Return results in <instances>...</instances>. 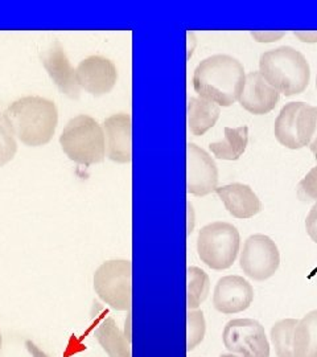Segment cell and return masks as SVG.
<instances>
[{"label":"cell","instance_id":"obj_19","mask_svg":"<svg viewBox=\"0 0 317 357\" xmlns=\"http://www.w3.org/2000/svg\"><path fill=\"white\" fill-rule=\"evenodd\" d=\"M293 357H317V310L297 321L293 333Z\"/></svg>","mask_w":317,"mask_h":357},{"label":"cell","instance_id":"obj_3","mask_svg":"<svg viewBox=\"0 0 317 357\" xmlns=\"http://www.w3.org/2000/svg\"><path fill=\"white\" fill-rule=\"evenodd\" d=\"M259 73L286 97L302 94L311 79V68L302 52L292 47L267 51L259 59Z\"/></svg>","mask_w":317,"mask_h":357},{"label":"cell","instance_id":"obj_8","mask_svg":"<svg viewBox=\"0 0 317 357\" xmlns=\"http://www.w3.org/2000/svg\"><path fill=\"white\" fill-rule=\"evenodd\" d=\"M280 255L277 243L265 234L250 236L242 249L240 265L254 281H266L279 268Z\"/></svg>","mask_w":317,"mask_h":357},{"label":"cell","instance_id":"obj_10","mask_svg":"<svg viewBox=\"0 0 317 357\" xmlns=\"http://www.w3.org/2000/svg\"><path fill=\"white\" fill-rule=\"evenodd\" d=\"M76 79L79 89L101 97L114 89L118 70L111 60L103 56H90L77 66Z\"/></svg>","mask_w":317,"mask_h":357},{"label":"cell","instance_id":"obj_5","mask_svg":"<svg viewBox=\"0 0 317 357\" xmlns=\"http://www.w3.org/2000/svg\"><path fill=\"white\" fill-rule=\"evenodd\" d=\"M241 237L237 228L229 222L216 221L200 230L197 253L208 268L226 270L237 259Z\"/></svg>","mask_w":317,"mask_h":357},{"label":"cell","instance_id":"obj_7","mask_svg":"<svg viewBox=\"0 0 317 357\" xmlns=\"http://www.w3.org/2000/svg\"><path fill=\"white\" fill-rule=\"evenodd\" d=\"M315 128V107L304 102H290L281 107L275 121L274 134L286 149L300 150L309 146Z\"/></svg>","mask_w":317,"mask_h":357},{"label":"cell","instance_id":"obj_32","mask_svg":"<svg viewBox=\"0 0 317 357\" xmlns=\"http://www.w3.org/2000/svg\"><path fill=\"white\" fill-rule=\"evenodd\" d=\"M0 348H1V335H0Z\"/></svg>","mask_w":317,"mask_h":357},{"label":"cell","instance_id":"obj_21","mask_svg":"<svg viewBox=\"0 0 317 357\" xmlns=\"http://www.w3.org/2000/svg\"><path fill=\"white\" fill-rule=\"evenodd\" d=\"M296 319L277 321L271 328V342L277 357H293V333L297 326Z\"/></svg>","mask_w":317,"mask_h":357},{"label":"cell","instance_id":"obj_6","mask_svg":"<svg viewBox=\"0 0 317 357\" xmlns=\"http://www.w3.org/2000/svg\"><path fill=\"white\" fill-rule=\"evenodd\" d=\"M94 290L116 311H130L132 305V264L127 259L103 262L94 273Z\"/></svg>","mask_w":317,"mask_h":357},{"label":"cell","instance_id":"obj_9","mask_svg":"<svg viewBox=\"0 0 317 357\" xmlns=\"http://www.w3.org/2000/svg\"><path fill=\"white\" fill-rule=\"evenodd\" d=\"M225 348L242 357H270V344L263 326L254 319L228 321L222 333Z\"/></svg>","mask_w":317,"mask_h":357},{"label":"cell","instance_id":"obj_14","mask_svg":"<svg viewBox=\"0 0 317 357\" xmlns=\"http://www.w3.org/2000/svg\"><path fill=\"white\" fill-rule=\"evenodd\" d=\"M91 318L94 336L109 357H132L131 343L127 340L125 333L118 328L110 312L101 303L94 302Z\"/></svg>","mask_w":317,"mask_h":357},{"label":"cell","instance_id":"obj_26","mask_svg":"<svg viewBox=\"0 0 317 357\" xmlns=\"http://www.w3.org/2000/svg\"><path fill=\"white\" fill-rule=\"evenodd\" d=\"M305 230L311 240L317 243V202L311 208L308 216L305 218Z\"/></svg>","mask_w":317,"mask_h":357},{"label":"cell","instance_id":"obj_30","mask_svg":"<svg viewBox=\"0 0 317 357\" xmlns=\"http://www.w3.org/2000/svg\"><path fill=\"white\" fill-rule=\"evenodd\" d=\"M315 114H316V128H315V134H314V137H312V141L309 143V150L312 151V153L316 155L317 153V107H315Z\"/></svg>","mask_w":317,"mask_h":357},{"label":"cell","instance_id":"obj_29","mask_svg":"<svg viewBox=\"0 0 317 357\" xmlns=\"http://www.w3.org/2000/svg\"><path fill=\"white\" fill-rule=\"evenodd\" d=\"M26 351L31 354V356L32 357H48V355L44 354L32 340H26Z\"/></svg>","mask_w":317,"mask_h":357},{"label":"cell","instance_id":"obj_2","mask_svg":"<svg viewBox=\"0 0 317 357\" xmlns=\"http://www.w3.org/2000/svg\"><path fill=\"white\" fill-rule=\"evenodd\" d=\"M4 116L15 138L28 147L48 144L59 123L56 103L38 96H28L13 101L6 109Z\"/></svg>","mask_w":317,"mask_h":357},{"label":"cell","instance_id":"obj_12","mask_svg":"<svg viewBox=\"0 0 317 357\" xmlns=\"http://www.w3.org/2000/svg\"><path fill=\"white\" fill-rule=\"evenodd\" d=\"M253 286L240 275H226L217 282L213 294V306L218 312L231 315L252 306Z\"/></svg>","mask_w":317,"mask_h":357},{"label":"cell","instance_id":"obj_11","mask_svg":"<svg viewBox=\"0 0 317 357\" xmlns=\"http://www.w3.org/2000/svg\"><path fill=\"white\" fill-rule=\"evenodd\" d=\"M218 169L212 156L194 143L187 146V191L194 196H206L216 191Z\"/></svg>","mask_w":317,"mask_h":357},{"label":"cell","instance_id":"obj_15","mask_svg":"<svg viewBox=\"0 0 317 357\" xmlns=\"http://www.w3.org/2000/svg\"><path fill=\"white\" fill-rule=\"evenodd\" d=\"M41 63L60 91L70 100H78L81 89L77 84L76 69L72 66L60 43H53L41 54Z\"/></svg>","mask_w":317,"mask_h":357},{"label":"cell","instance_id":"obj_16","mask_svg":"<svg viewBox=\"0 0 317 357\" xmlns=\"http://www.w3.org/2000/svg\"><path fill=\"white\" fill-rule=\"evenodd\" d=\"M279 98V93L267 84L259 72H252L246 75L238 102L246 112L263 115L275 109Z\"/></svg>","mask_w":317,"mask_h":357},{"label":"cell","instance_id":"obj_20","mask_svg":"<svg viewBox=\"0 0 317 357\" xmlns=\"http://www.w3.org/2000/svg\"><path fill=\"white\" fill-rule=\"evenodd\" d=\"M249 143V128H225V139L209 144L210 151L219 160H238Z\"/></svg>","mask_w":317,"mask_h":357},{"label":"cell","instance_id":"obj_34","mask_svg":"<svg viewBox=\"0 0 317 357\" xmlns=\"http://www.w3.org/2000/svg\"><path fill=\"white\" fill-rule=\"evenodd\" d=\"M315 156H316V160H317V153H316V155H315Z\"/></svg>","mask_w":317,"mask_h":357},{"label":"cell","instance_id":"obj_27","mask_svg":"<svg viewBox=\"0 0 317 357\" xmlns=\"http://www.w3.org/2000/svg\"><path fill=\"white\" fill-rule=\"evenodd\" d=\"M286 35L284 31H255L252 32V36L258 43H274L278 41Z\"/></svg>","mask_w":317,"mask_h":357},{"label":"cell","instance_id":"obj_28","mask_svg":"<svg viewBox=\"0 0 317 357\" xmlns=\"http://www.w3.org/2000/svg\"><path fill=\"white\" fill-rule=\"evenodd\" d=\"M293 36H296L302 43H308V44L317 43V31H295Z\"/></svg>","mask_w":317,"mask_h":357},{"label":"cell","instance_id":"obj_31","mask_svg":"<svg viewBox=\"0 0 317 357\" xmlns=\"http://www.w3.org/2000/svg\"><path fill=\"white\" fill-rule=\"evenodd\" d=\"M219 357H238L235 356V355H233V354H224V355H221Z\"/></svg>","mask_w":317,"mask_h":357},{"label":"cell","instance_id":"obj_33","mask_svg":"<svg viewBox=\"0 0 317 357\" xmlns=\"http://www.w3.org/2000/svg\"><path fill=\"white\" fill-rule=\"evenodd\" d=\"M316 89H317V77H316Z\"/></svg>","mask_w":317,"mask_h":357},{"label":"cell","instance_id":"obj_17","mask_svg":"<svg viewBox=\"0 0 317 357\" xmlns=\"http://www.w3.org/2000/svg\"><path fill=\"white\" fill-rule=\"evenodd\" d=\"M216 193L235 218H252L262 211V203L253 190L242 183L217 187Z\"/></svg>","mask_w":317,"mask_h":357},{"label":"cell","instance_id":"obj_24","mask_svg":"<svg viewBox=\"0 0 317 357\" xmlns=\"http://www.w3.org/2000/svg\"><path fill=\"white\" fill-rule=\"evenodd\" d=\"M205 331H206V324H205L203 311L190 310L188 311V342H187L188 352L193 351L203 342Z\"/></svg>","mask_w":317,"mask_h":357},{"label":"cell","instance_id":"obj_22","mask_svg":"<svg viewBox=\"0 0 317 357\" xmlns=\"http://www.w3.org/2000/svg\"><path fill=\"white\" fill-rule=\"evenodd\" d=\"M210 281L208 274L200 268H188V310H194L208 298Z\"/></svg>","mask_w":317,"mask_h":357},{"label":"cell","instance_id":"obj_25","mask_svg":"<svg viewBox=\"0 0 317 357\" xmlns=\"http://www.w3.org/2000/svg\"><path fill=\"white\" fill-rule=\"evenodd\" d=\"M297 196L302 202H317V166L309 169L303 180L297 184Z\"/></svg>","mask_w":317,"mask_h":357},{"label":"cell","instance_id":"obj_4","mask_svg":"<svg viewBox=\"0 0 317 357\" xmlns=\"http://www.w3.org/2000/svg\"><path fill=\"white\" fill-rule=\"evenodd\" d=\"M60 144L65 155L77 165H97L106 156L103 128L89 115L72 118L60 135Z\"/></svg>","mask_w":317,"mask_h":357},{"label":"cell","instance_id":"obj_23","mask_svg":"<svg viewBox=\"0 0 317 357\" xmlns=\"http://www.w3.org/2000/svg\"><path fill=\"white\" fill-rule=\"evenodd\" d=\"M17 142L13 135L4 113L0 112V167L6 166L15 158Z\"/></svg>","mask_w":317,"mask_h":357},{"label":"cell","instance_id":"obj_13","mask_svg":"<svg viewBox=\"0 0 317 357\" xmlns=\"http://www.w3.org/2000/svg\"><path fill=\"white\" fill-rule=\"evenodd\" d=\"M103 131L107 158L121 165L132 160V121L126 113L111 115L105 119Z\"/></svg>","mask_w":317,"mask_h":357},{"label":"cell","instance_id":"obj_1","mask_svg":"<svg viewBox=\"0 0 317 357\" xmlns=\"http://www.w3.org/2000/svg\"><path fill=\"white\" fill-rule=\"evenodd\" d=\"M243 65L229 54H213L203 60L193 73L194 91L219 107L238 101L245 84Z\"/></svg>","mask_w":317,"mask_h":357},{"label":"cell","instance_id":"obj_18","mask_svg":"<svg viewBox=\"0 0 317 357\" xmlns=\"http://www.w3.org/2000/svg\"><path fill=\"white\" fill-rule=\"evenodd\" d=\"M221 114V107L201 97H192L188 101V128L194 137L203 135L215 128Z\"/></svg>","mask_w":317,"mask_h":357}]
</instances>
